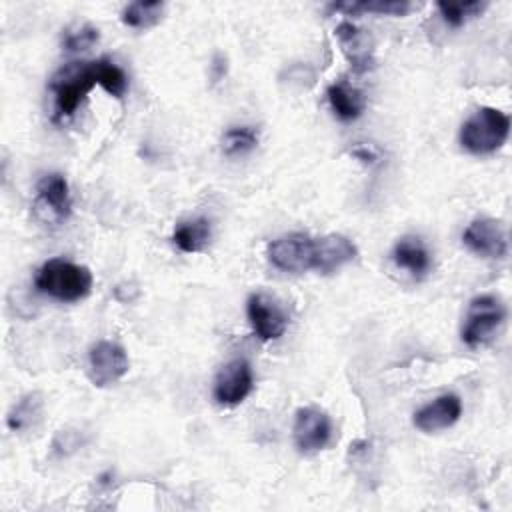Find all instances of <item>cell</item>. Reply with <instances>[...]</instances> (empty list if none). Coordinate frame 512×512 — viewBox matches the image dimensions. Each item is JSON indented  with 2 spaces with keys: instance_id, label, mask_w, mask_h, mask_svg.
I'll use <instances>...</instances> for the list:
<instances>
[{
  "instance_id": "6da1fadb",
  "label": "cell",
  "mask_w": 512,
  "mask_h": 512,
  "mask_svg": "<svg viewBox=\"0 0 512 512\" xmlns=\"http://www.w3.org/2000/svg\"><path fill=\"white\" fill-rule=\"evenodd\" d=\"M34 286L54 300L78 302L92 290V272L70 260L50 258L36 270Z\"/></svg>"
},
{
  "instance_id": "7a4b0ae2",
  "label": "cell",
  "mask_w": 512,
  "mask_h": 512,
  "mask_svg": "<svg viewBox=\"0 0 512 512\" xmlns=\"http://www.w3.org/2000/svg\"><path fill=\"white\" fill-rule=\"evenodd\" d=\"M510 134V118L498 108H478L460 128V144L466 152L484 156L500 150Z\"/></svg>"
},
{
  "instance_id": "3957f363",
  "label": "cell",
  "mask_w": 512,
  "mask_h": 512,
  "mask_svg": "<svg viewBox=\"0 0 512 512\" xmlns=\"http://www.w3.org/2000/svg\"><path fill=\"white\" fill-rule=\"evenodd\" d=\"M96 84V60L70 62L56 70V74L50 78V90L54 92L58 116H72Z\"/></svg>"
},
{
  "instance_id": "277c9868",
  "label": "cell",
  "mask_w": 512,
  "mask_h": 512,
  "mask_svg": "<svg viewBox=\"0 0 512 512\" xmlns=\"http://www.w3.org/2000/svg\"><path fill=\"white\" fill-rule=\"evenodd\" d=\"M506 310L500 298L492 294L476 296L466 314V322L462 326V342L470 348H480L488 344L504 324Z\"/></svg>"
},
{
  "instance_id": "5b68a950",
  "label": "cell",
  "mask_w": 512,
  "mask_h": 512,
  "mask_svg": "<svg viewBox=\"0 0 512 512\" xmlns=\"http://www.w3.org/2000/svg\"><path fill=\"white\" fill-rule=\"evenodd\" d=\"M268 260L284 272H306L314 264V238L302 232L284 234L268 244Z\"/></svg>"
},
{
  "instance_id": "8992f818",
  "label": "cell",
  "mask_w": 512,
  "mask_h": 512,
  "mask_svg": "<svg viewBox=\"0 0 512 512\" xmlns=\"http://www.w3.org/2000/svg\"><path fill=\"white\" fill-rule=\"evenodd\" d=\"M130 368L126 350L110 340L96 342L88 352V378L94 386L104 388L118 382Z\"/></svg>"
},
{
  "instance_id": "52a82bcc",
  "label": "cell",
  "mask_w": 512,
  "mask_h": 512,
  "mask_svg": "<svg viewBox=\"0 0 512 512\" xmlns=\"http://www.w3.org/2000/svg\"><path fill=\"white\" fill-rule=\"evenodd\" d=\"M292 434L294 444L302 454H314L330 442L332 424L328 414L318 406H304L296 410Z\"/></svg>"
},
{
  "instance_id": "ba28073f",
  "label": "cell",
  "mask_w": 512,
  "mask_h": 512,
  "mask_svg": "<svg viewBox=\"0 0 512 512\" xmlns=\"http://www.w3.org/2000/svg\"><path fill=\"white\" fill-rule=\"evenodd\" d=\"M70 208H72V200H70L66 178L58 172L44 174L36 184L34 210L38 212V216L46 222L58 224L68 218Z\"/></svg>"
},
{
  "instance_id": "9c48e42d",
  "label": "cell",
  "mask_w": 512,
  "mask_h": 512,
  "mask_svg": "<svg viewBox=\"0 0 512 512\" xmlns=\"http://www.w3.org/2000/svg\"><path fill=\"white\" fill-rule=\"evenodd\" d=\"M246 314L254 334L264 342L278 340L288 328V318L282 306L264 292H256L248 298Z\"/></svg>"
},
{
  "instance_id": "30bf717a",
  "label": "cell",
  "mask_w": 512,
  "mask_h": 512,
  "mask_svg": "<svg viewBox=\"0 0 512 512\" xmlns=\"http://www.w3.org/2000/svg\"><path fill=\"white\" fill-rule=\"evenodd\" d=\"M254 388L252 366L244 358H236L222 366L214 380V400L222 406L240 404Z\"/></svg>"
},
{
  "instance_id": "8fae6325",
  "label": "cell",
  "mask_w": 512,
  "mask_h": 512,
  "mask_svg": "<svg viewBox=\"0 0 512 512\" xmlns=\"http://www.w3.org/2000/svg\"><path fill=\"white\" fill-rule=\"evenodd\" d=\"M464 244L478 256L484 258H504L508 252V240L502 224L494 218H476L472 220L464 234Z\"/></svg>"
},
{
  "instance_id": "7c38bea8",
  "label": "cell",
  "mask_w": 512,
  "mask_h": 512,
  "mask_svg": "<svg viewBox=\"0 0 512 512\" xmlns=\"http://www.w3.org/2000/svg\"><path fill=\"white\" fill-rule=\"evenodd\" d=\"M356 244L342 234H326L314 240V264L312 270L320 274H332L344 264L356 258Z\"/></svg>"
},
{
  "instance_id": "4fadbf2b",
  "label": "cell",
  "mask_w": 512,
  "mask_h": 512,
  "mask_svg": "<svg viewBox=\"0 0 512 512\" xmlns=\"http://www.w3.org/2000/svg\"><path fill=\"white\" fill-rule=\"evenodd\" d=\"M462 414V400L456 394H442L414 412V426L426 434L450 428Z\"/></svg>"
},
{
  "instance_id": "5bb4252c",
  "label": "cell",
  "mask_w": 512,
  "mask_h": 512,
  "mask_svg": "<svg viewBox=\"0 0 512 512\" xmlns=\"http://www.w3.org/2000/svg\"><path fill=\"white\" fill-rule=\"evenodd\" d=\"M336 38L344 56L356 72H364L372 66V38L352 22H340L336 26Z\"/></svg>"
},
{
  "instance_id": "9a60e30c",
  "label": "cell",
  "mask_w": 512,
  "mask_h": 512,
  "mask_svg": "<svg viewBox=\"0 0 512 512\" xmlns=\"http://www.w3.org/2000/svg\"><path fill=\"white\" fill-rule=\"evenodd\" d=\"M326 96H328V102L334 110V114L342 120V122H352L356 120L364 108H366V98L364 94L350 86L348 82H334L328 86L326 90Z\"/></svg>"
},
{
  "instance_id": "2e32d148",
  "label": "cell",
  "mask_w": 512,
  "mask_h": 512,
  "mask_svg": "<svg viewBox=\"0 0 512 512\" xmlns=\"http://www.w3.org/2000/svg\"><path fill=\"white\" fill-rule=\"evenodd\" d=\"M392 258L398 268L408 270L412 276H424L430 270V254L420 238L406 236L396 242Z\"/></svg>"
},
{
  "instance_id": "e0dca14e",
  "label": "cell",
  "mask_w": 512,
  "mask_h": 512,
  "mask_svg": "<svg viewBox=\"0 0 512 512\" xmlns=\"http://www.w3.org/2000/svg\"><path fill=\"white\" fill-rule=\"evenodd\" d=\"M212 238V226L210 220L206 218H192L184 220L174 228L172 242L176 244L178 250L186 254H196L202 252Z\"/></svg>"
},
{
  "instance_id": "ac0fdd59",
  "label": "cell",
  "mask_w": 512,
  "mask_h": 512,
  "mask_svg": "<svg viewBox=\"0 0 512 512\" xmlns=\"http://www.w3.org/2000/svg\"><path fill=\"white\" fill-rule=\"evenodd\" d=\"M164 8H166L164 2H130L122 10L120 20L128 28L144 30L160 22V18L164 16Z\"/></svg>"
},
{
  "instance_id": "d6986e66",
  "label": "cell",
  "mask_w": 512,
  "mask_h": 512,
  "mask_svg": "<svg viewBox=\"0 0 512 512\" xmlns=\"http://www.w3.org/2000/svg\"><path fill=\"white\" fill-rule=\"evenodd\" d=\"M42 404H44V402H42V396H40L38 392H28L26 396H22V398L12 406V410L8 412V418H6L8 428H10L12 432H20V430L30 428V426L36 422V418L40 416Z\"/></svg>"
},
{
  "instance_id": "ffe728a7",
  "label": "cell",
  "mask_w": 512,
  "mask_h": 512,
  "mask_svg": "<svg viewBox=\"0 0 512 512\" xmlns=\"http://www.w3.org/2000/svg\"><path fill=\"white\" fill-rule=\"evenodd\" d=\"M414 8L410 2H384V0H374V2H348V4H332V10L336 12H346V14H382V16H404Z\"/></svg>"
},
{
  "instance_id": "44dd1931",
  "label": "cell",
  "mask_w": 512,
  "mask_h": 512,
  "mask_svg": "<svg viewBox=\"0 0 512 512\" xmlns=\"http://www.w3.org/2000/svg\"><path fill=\"white\" fill-rule=\"evenodd\" d=\"M258 146V130L254 126H234L222 136V150L226 156H240Z\"/></svg>"
},
{
  "instance_id": "7402d4cb",
  "label": "cell",
  "mask_w": 512,
  "mask_h": 512,
  "mask_svg": "<svg viewBox=\"0 0 512 512\" xmlns=\"http://www.w3.org/2000/svg\"><path fill=\"white\" fill-rule=\"evenodd\" d=\"M96 78L98 86H102L114 98H122L128 90V78L124 70L106 58L96 60Z\"/></svg>"
},
{
  "instance_id": "603a6c76",
  "label": "cell",
  "mask_w": 512,
  "mask_h": 512,
  "mask_svg": "<svg viewBox=\"0 0 512 512\" xmlns=\"http://www.w3.org/2000/svg\"><path fill=\"white\" fill-rule=\"evenodd\" d=\"M438 12L442 14L444 22L452 28H460L462 24H466L468 20L480 16L486 8L484 2H460V4H452V2H438Z\"/></svg>"
},
{
  "instance_id": "cb8c5ba5",
  "label": "cell",
  "mask_w": 512,
  "mask_h": 512,
  "mask_svg": "<svg viewBox=\"0 0 512 512\" xmlns=\"http://www.w3.org/2000/svg\"><path fill=\"white\" fill-rule=\"evenodd\" d=\"M100 34H98V28L90 26V24H84L76 30H68L62 38V46L64 50L68 52H80V50H88L92 48L96 42H98Z\"/></svg>"
},
{
  "instance_id": "d4e9b609",
  "label": "cell",
  "mask_w": 512,
  "mask_h": 512,
  "mask_svg": "<svg viewBox=\"0 0 512 512\" xmlns=\"http://www.w3.org/2000/svg\"><path fill=\"white\" fill-rule=\"evenodd\" d=\"M224 74H226V58L222 54H218L214 58V62H212V78H214V82L222 80Z\"/></svg>"
},
{
  "instance_id": "484cf974",
  "label": "cell",
  "mask_w": 512,
  "mask_h": 512,
  "mask_svg": "<svg viewBox=\"0 0 512 512\" xmlns=\"http://www.w3.org/2000/svg\"><path fill=\"white\" fill-rule=\"evenodd\" d=\"M354 156L356 158H360L362 162H374L376 160V152L372 150V148H368V146H358L356 150H354Z\"/></svg>"
}]
</instances>
